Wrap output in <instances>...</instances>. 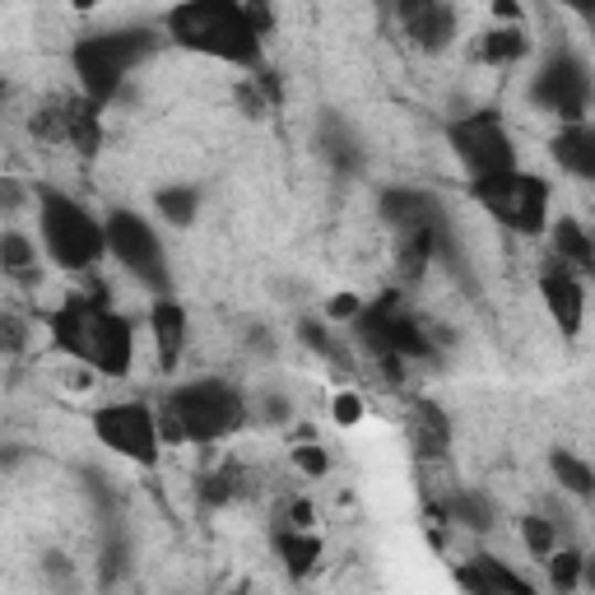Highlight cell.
Returning a JSON list of instances; mask_svg holds the SVG:
<instances>
[{"instance_id":"6da1fadb","label":"cell","mask_w":595,"mask_h":595,"mask_svg":"<svg viewBox=\"0 0 595 595\" xmlns=\"http://www.w3.org/2000/svg\"><path fill=\"white\" fill-rule=\"evenodd\" d=\"M38 321L47 326L56 354L94 368L103 378H126L136 368V330L121 312H113L98 284L89 294H65L61 307L38 312Z\"/></svg>"},{"instance_id":"7a4b0ae2","label":"cell","mask_w":595,"mask_h":595,"mask_svg":"<svg viewBox=\"0 0 595 595\" xmlns=\"http://www.w3.org/2000/svg\"><path fill=\"white\" fill-rule=\"evenodd\" d=\"M163 29L187 52L261 71V38L252 29L247 6H237V0H191V6L163 14Z\"/></svg>"},{"instance_id":"3957f363","label":"cell","mask_w":595,"mask_h":595,"mask_svg":"<svg viewBox=\"0 0 595 595\" xmlns=\"http://www.w3.org/2000/svg\"><path fill=\"white\" fill-rule=\"evenodd\" d=\"M159 418V437L163 443H224L233 437L242 424H247V401L242 391L224 378H201V382H187L168 395V401L153 410Z\"/></svg>"},{"instance_id":"277c9868","label":"cell","mask_w":595,"mask_h":595,"mask_svg":"<svg viewBox=\"0 0 595 595\" xmlns=\"http://www.w3.org/2000/svg\"><path fill=\"white\" fill-rule=\"evenodd\" d=\"M145 56H153V33L149 29H113V33L79 38L75 47H71L79 98L107 107V103L121 94L126 75L136 71Z\"/></svg>"},{"instance_id":"5b68a950","label":"cell","mask_w":595,"mask_h":595,"mask_svg":"<svg viewBox=\"0 0 595 595\" xmlns=\"http://www.w3.org/2000/svg\"><path fill=\"white\" fill-rule=\"evenodd\" d=\"M38 233H42L47 261L71 275H89L107 252L103 247V219H94L89 205H79L75 195H65V191H42Z\"/></svg>"},{"instance_id":"8992f818","label":"cell","mask_w":595,"mask_h":595,"mask_svg":"<svg viewBox=\"0 0 595 595\" xmlns=\"http://www.w3.org/2000/svg\"><path fill=\"white\" fill-rule=\"evenodd\" d=\"M103 247L113 252L117 266L145 284L153 298H172V275H168V252L163 237L153 233V224L136 210H113L103 219Z\"/></svg>"},{"instance_id":"52a82bcc","label":"cell","mask_w":595,"mask_h":595,"mask_svg":"<svg viewBox=\"0 0 595 595\" xmlns=\"http://www.w3.org/2000/svg\"><path fill=\"white\" fill-rule=\"evenodd\" d=\"M470 195L502 229H512L521 237H540L549 229V182L535 178V172L512 168V172H498V178H479Z\"/></svg>"},{"instance_id":"ba28073f","label":"cell","mask_w":595,"mask_h":595,"mask_svg":"<svg viewBox=\"0 0 595 595\" xmlns=\"http://www.w3.org/2000/svg\"><path fill=\"white\" fill-rule=\"evenodd\" d=\"M447 140L456 149L460 168H466L475 182L517 168V145H512V136H507V126L493 107H479V113H470V117H456L447 126Z\"/></svg>"},{"instance_id":"9c48e42d","label":"cell","mask_w":595,"mask_h":595,"mask_svg":"<svg viewBox=\"0 0 595 595\" xmlns=\"http://www.w3.org/2000/svg\"><path fill=\"white\" fill-rule=\"evenodd\" d=\"M531 103L540 107V113L559 117L563 126H586V113H591V65L577 52L559 47L554 56L540 65V75L531 84Z\"/></svg>"},{"instance_id":"30bf717a","label":"cell","mask_w":595,"mask_h":595,"mask_svg":"<svg viewBox=\"0 0 595 595\" xmlns=\"http://www.w3.org/2000/svg\"><path fill=\"white\" fill-rule=\"evenodd\" d=\"M94 437L103 447H113V456L121 460H136V466H153L163 451V437H159V418H153L149 405L140 401H113L94 410Z\"/></svg>"},{"instance_id":"8fae6325","label":"cell","mask_w":595,"mask_h":595,"mask_svg":"<svg viewBox=\"0 0 595 595\" xmlns=\"http://www.w3.org/2000/svg\"><path fill=\"white\" fill-rule=\"evenodd\" d=\"M540 294H544L549 317L559 321L563 336L577 340V336H582V321H586V284L572 275L567 266H559L554 256H549V266H544V275H540Z\"/></svg>"},{"instance_id":"7c38bea8","label":"cell","mask_w":595,"mask_h":595,"mask_svg":"<svg viewBox=\"0 0 595 595\" xmlns=\"http://www.w3.org/2000/svg\"><path fill=\"white\" fill-rule=\"evenodd\" d=\"M401 24L414 47H424V52H447L456 42V10L437 6V0H405Z\"/></svg>"},{"instance_id":"4fadbf2b","label":"cell","mask_w":595,"mask_h":595,"mask_svg":"<svg viewBox=\"0 0 595 595\" xmlns=\"http://www.w3.org/2000/svg\"><path fill=\"white\" fill-rule=\"evenodd\" d=\"M378 210H382L386 224L401 229V233L437 229V224H443V205H437L428 191H418V187H391V191H382Z\"/></svg>"},{"instance_id":"5bb4252c","label":"cell","mask_w":595,"mask_h":595,"mask_svg":"<svg viewBox=\"0 0 595 595\" xmlns=\"http://www.w3.org/2000/svg\"><path fill=\"white\" fill-rule=\"evenodd\" d=\"M187 307L178 298H153L149 307V336H153V349H159V363L163 372H172L182 363V349H187Z\"/></svg>"},{"instance_id":"9a60e30c","label":"cell","mask_w":595,"mask_h":595,"mask_svg":"<svg viewBox=\"0 0 595 595\" xmlns=\"http://www.w3.org/2000/svg\"><path fill=\"white\" fill-rule=\"evenodd\" d=\"M544 233H549V242H554V261H559V266H567L572 275L595 270V242H591L586 224H577L572 214H563V219H549Z\"/></svg>"},{"instance_id":"2e32d148","label":"cell","mask_w":595,"mask_h":595,"mask_svg":"<svg viewBox=\"0 0 595 595\" xmlns=\"http://www.w3.org/2000/svg\"><path fill=\"white\" fill-rule=\"evenodd\" d=\"M549 149H554V163L563 172H572V178H582V182L595 178V130L591 126H563Z\"/></svg>"},{"instance_id":"e0dca14e","label":"cell","mask_w":595,"mask_h":595,"mask_svg":"<svg viewBox=\"0 0 595 595\" xmlns=\"http://www.w3.org/2000/svg\"><path fill=\"white\" fill-rule=\"evenodd\" d=\"M65 145H75L84 159L103 149V107L89 98H65Z\"/></svg>"},{"instance_id":"ac0fdd59","label":"cell","mask_w":595,"mask_h":595,"mask_svg":"<svg viewBox=\"0 0 595 595\" xmlns=\"http://www.w3.org/2000/svg\"><path fill=\"white\" fill-rule=\"evenodd\" d=\"M275 554L289 577H307L321 559V540L312 531H275Z\"/></svg>"},{"instance_id":"d6986e66","label":"cell","mask_w":595,"mask_h":595,"mask_svg":"<svg viewBox=\"0 0 595 595\" xmlns=\"http://www.w3.org/2000/svg\"><path fill=\"white\" fill-rule=\"evenodd\" d=\"M153 210L163 214V224H172V229H191V224H195V214H201V191L187 187V182L159 187V191H153Z\"/></svg>"},{"instance_id":"ffe728a7","label":"cell","mask_w":595,"mask_h":595,"mask_svg":"<svg viewBox=\"0 0 595 595\" xmlns=\"http://www.w3.org/2000/svg\"><path fill=\"white\" fill-rule=\"evenodd\" d=\"M525 52H531V38H525L521 24L512 29H489L479 42V61H489V65H517Z\"/></svg>"},{"instance_id":"44dd1931","label":"cell","mask_w":595,"mask_h":595,"mask_svg":"<svg viewBox=\"0 0 595 595\" xmlns=\"http://www.w3.org/2000/svg\"><path fill=\"white\" fill-rule=\"evenodd\" d=\"M470 567L479 572V582L489 586L493 595H535V586L525 582L517 567H507V563H502V559H493V554H475V559H470Z\"/></svg>"},{"instance_id":"7402d4cb","label":"cell","mask_w":595,"mask_h":595,"mask_svg":"<svg viewBox=\"0 0 595 595\" xmlns=\"http://www.w3.org/2000/svg\"><path fill=\"white\" fill-rule=\"evenodd\" d=\"M549 470H554V479H559L563 493H572V498H591V493H595V470L586 466L582 456L554 451V456H549Z\"/></svg>"},{"instance_id":"603a6c76","label":"cell","mask_w":595,"mask_h":595,"mask_svg":"<svg viewBox=\"0 0 595 595\" xmlns=\"http://www.w3.org/2000/svg\"><path fill=\"white\" fill-rule=\"evenodd\" d=\"M443 517L447 521H460V525H470V531H489L493 525V502L484 498V493H470V489H460L443 502Z\"/></svg>"},{"instance_id":"cb8c5ba5","label":"cell","mask_w":595,"mask_h":595,"mask_svg":"<svg viewBox=\"0 0 595 595\" xmlns=\"http://www.w3.org/2000/svg\"><path fill=\"white\" fill-rule=\"evenodd\" d=\"M0 270L14 275V279H33L38 270V247L24 237V233H0Z\"/></svg>"},{"instance_id":"d4e9b609","label":"cell","mask_w":595,"mask_h":595,"mask_svg":"<svg viewBox=\"0 0 595 595\" xmlns=\"http://www.w3.org/2000/svg\"><path fill=\"white\" fill-rule=\"evenodd\" d=\"M544 563H549V582H554L559 595H572V591L582 586V577H586L582 549H554V554H549Z\"/></svg>"},{"instance_id":"484cf974","label":"cell","mask_w":595,"mask_h":595,"mask_svg":"<svg viewBox=\"0 0 595 595\" xmlns=\"http://www.w3.org/2000/svg\"><path fill=\"white\" fill-rule=\"evenodd\" d=\"M414 424H418V443H424V451H447L451 447V424H447V414L437 405L418 401L414 405Z\"/></svg>"},{"instance_id":"4316f807","label":"cell","mask_w":595,"mask_h":595,"mask_svg":"<svg viewBox=\"0 0 595 595\" xmlns=\"http://www.w3.org/2000/svg\"><path fill=\"white\" fill-rule=\"evenodd\" d=\"M521 540H525V549H531L535 559H549L559 549V525L549 517H521Z\"/></svg>"},{"instance_id":"83f0119b","label":"cell","mask_w":595,"mask_h":595,"mask_svg":"<svg viewBox=\"0 0 595 595\" xmlns=\"http://www.w3.org/2000/svg\"><path fill=\"white\" fill-rule=\"evenodd\" d=\"M237 484H242V475H237L233 466L205 475V479H201V502H205V507H224V502H233V498H237Z\"/></svg>"},{"instance_id":"f1b7e54d","label":"cell","mask_w":595,"mask_h":595,"mask_svg":"<svg viewBox=\"0 0 595 595\" xmlns=\"http://www.w3.org/2000/svg\"><path fill=\"white\" fill-rule=\"evenodd\" d=\"M24 349H29V321L0 312V354H24Z\"/></svg>"},{"instance_id":"f546056e","label":"cell","mask_w":595,"mask_h":595,"mask_svg":"<svg viewBox=\"0 0 595 595\" xmlns=\"http://www.w3.org/2000/svg\"><path fill=\"white\" fill-rule=\"evenodd\" d=\"M312 521H317V507L307 498H289L279 512V531H312Z\"/></svg>"},{"instance_id":"4dcf8cb0","label":"cell","mask_w":595,"mask_h":595,"mask_svg":"<svg viewBox=\"0 0 595 595\" xmlns=\"http://www.w3.org/2000/svg\"><path fill=\"white\" fill-rule=\"evenodd\" d=\"M294 466H298L302 475L321 479V475L330 470V456H326V447H317V443H298V447H294Z\"/></svg>"},{"instance_id":"1f68e13d","label":"cell","mask_w":595,"mask_h":595,"mask_svg":"<svg viewBox=\"0 0 595 595\" xmlns=\"http://www.w3.org/2000/svg\"><path fill=\"white\" fill-rule=\"evenodd\" d=\"M330 414H336V424L354 428L359 418H363V401H359L354 391H336V401H330Z\"/></svg>"},{"instance_id":"d6a6232c","label":"cell","mask_w":595,"mask_h":595,"mask_svg":"<svg viewBox=\"0 0 595 595\" xmlns=\"http://www.w3.org/2000/svg\"><path fill=\"white\" fill-rule=\"evenodd\" d=\"M298 340H302L307 349H317V354L336 359V340L326 336V326H321V321H298Z\"/></svg>"},{"instance_id":"836d02e7","label":"cell","mask_w":595,"mask_h":595,"mask_svg":"<svg viewBox=\"0 0 595 595\" xmlns=\"http://www.w3.org/2000/svg\"><path fill=\"white\" fill-rule=\"evenodd\" d=\"M359 312H363V298L359 294H336V298L326 302V317L330 321H354Z\"/></svg>"},{"instance_id":"e575fe53","label":"cell","mask_w":595,"mask_h":595,"mask_svg":"<svg viewBox=\"0 0 595 595\" xmlns=\"http://www.w3.org/2000/svg\"><path fill=\"white\" fill-rule=\"evenodd\" d=\"M42 567H47V577L75 586V563H65V554H47V559H42Z\"/></svg>"},{"instance_id":"d590c367","label":"cell","mask_w":595,"mask_h":595,"mask_svg":"<svg viewBox=\"0 0 595 595\" xmlns=\"http://www.w3.org/2000/svg\"><path fill=\"white\" fill-rule=\"evenodd\" d=\"M266 418L270 424H284V418H289V401H284V395H266Z\"/></svg>"},{"instance_id":"8d00e7d4","label":"cell","mask_w":595,"mask_h":595,"mask_svg":"<svg viewBox=\"0 0 595 595\" xmlns=\"http://www.w3.org/2000/svg\"><path fill=\"white\" fill-rule=\"evenodd\" d=\"M493 14L502 19V24H521V6H512V0H502V6H493Z\"/></svg>"},{"instance_id":"74e56055","label":"cell","mask_w":595,"mask_h":595,"mask_svg":"<svg viewBox=\"0 0 595 595\" xmlns=\"http://www.w3.org/2000/svg\"><path fill=\"white\" fill-rule=\"evenodd\" d=\"M19 201V191H14V182H0V205H14Z\"/></svg>"},{"instance_id":"f35d334b","label":"cell","mask_w":595,"mask_h":595,"mask_svg":"<svg viewBox=\"0 0 595 595\" xmlns=\"http://www.w3.org/2000/svg\"><path fill=\"white\" fill-rule=\"evenodd\" d=\"M233 595H247V591H233Z\"/></svg>"},{"instance_id":"ab89813d","label":"cell","mask_w":595,"mask_h":595,"mask_svg":"<svg viewBox=\"0 0 595 595\" xmlns=\"http://www.w3.org/2000/svg\"><path fill=\"white\" fill-rule=\"evenodd\" d=\"M489 595H493V591H489Z\"/></svg>"}]
</instances>
